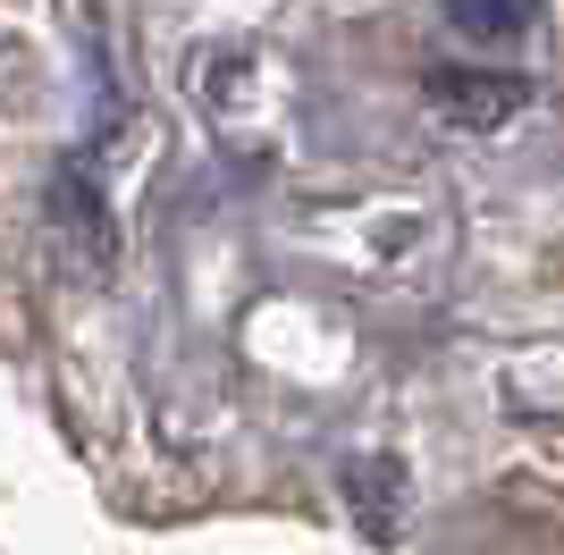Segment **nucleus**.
Here are the masks:
<instances>
[{
    "label": "nucleus",
    "mask_w": 564,
    "mask_h": 555,
    "mask_svg": "<svg viewBox=\"0 0 564 555\" xmlns=\"http://www.w3.org/2000/svg\"><path fill=\"white\" fill-rule=\"evenodd\" d=\"M422 110L438 118V127H455V135H489V127H506V118L531 110V85L506 68H471V59H438V68L422 76Z\"/></svg>",
    "instance_id": "f257e3e1"
},
{
    "label": "nucleus",
    "mask_w": 564,
    "mask_h": 555,
    "mask_svg": "<svg viewBox=\"0 0 564 555\" xmlns=\"http://www.w3.org/2000/svg\"><path fill=\"white\" fill-rule=\"evenodd\" d=\"M51 228L68 236V253L85 270H110L118 261V219H110V194L85 161H59L51 168Z\"/></svg>",
    "instance_id": "f03ea898"
},
{
    "label": "nucleus",
    "mask_w": 564,
    "mask_h": 555,
    "mask_svg": "<svg viewBox=\"0 0 564 555\" xmlns=\"http://www.w3.org/2000/svg\"><path fill=\"white\" fill-rule=\"evenodd\" d=\"M337 488H346V505H354V522H362V538H397L404 463H388V455H346V463H337Z\"/></svg>",
    "instance_id": "7ed1b4c3"
},
{
    "label": "nucleus",
    "mask_w": 564,
    "mask_h": 555,
    "mask_svg": "<svg viewBox=\"0 0 564 555\" xmlns=\"http://www.w3.org/2000/svg\"><path fill=\"white\" fill-rule=\"evenodd\" d=\"M447 34H464V43L497 51V43L540 34V9H531V0H455V9H447Z\"/></svg>",
    "instance_id": "20e7f679"
}]
</instances>
